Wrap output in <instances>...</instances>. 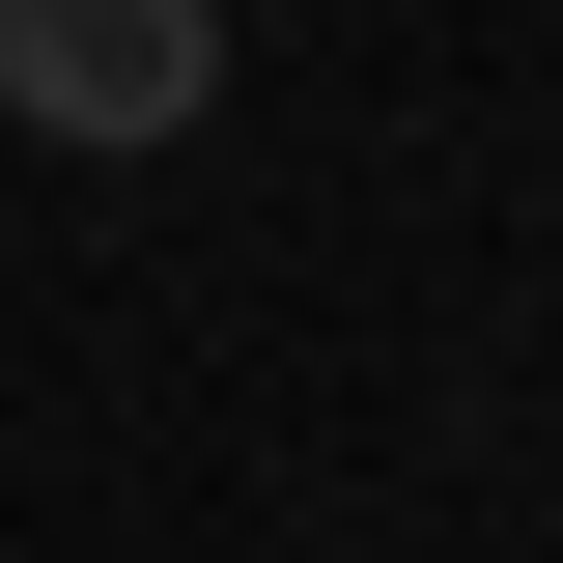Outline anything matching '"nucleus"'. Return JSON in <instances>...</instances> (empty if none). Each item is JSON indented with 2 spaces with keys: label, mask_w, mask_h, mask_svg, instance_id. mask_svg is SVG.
I'll return each instance as SVG.
<instances>
[{
  "label": "nucleus",
  "mask_w": 563,
  "mask_h": 563,
  "mask_svg": "<svg viewBox=\"0 0 563 563\" xmlns=\"http://www.w3.org/2000/svg\"><path fill=\"white\" fill-rule=\"evenodd\" d=\"M0 113L85 169H169L225 113V0H0Z\"/></svg>",
  "instance_id": "1"
}]
</instances>
